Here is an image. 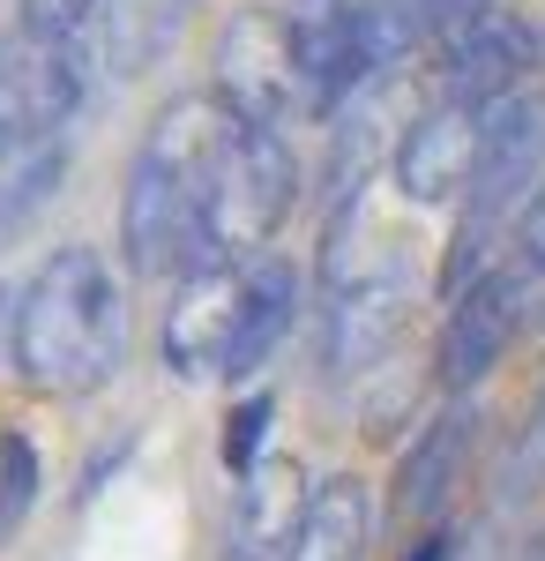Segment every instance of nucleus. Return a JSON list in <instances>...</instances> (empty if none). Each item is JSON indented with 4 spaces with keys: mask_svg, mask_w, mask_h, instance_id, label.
Instances as JSON below:
<instances>
[{
    "mask_svg": "<svg viewBox=\"0 0 545 561\" xmlns=\"http://www.w3.org/2000/svg\"><path fill=\"white\" fill-rule=\"evenodd\" d=\"M292 187V150L269 121L240 113L224 90L179 98L158 113V128L127 165V262L172 285L247 270L254 248L285 225Z\"/></svg>",
    "mask_w": 545,
    "mask_h": 561,
    "instance_id": "nucleus-1",
    "label": "nucleus"
},
{
    "mask_svg": "<svg viewBox=\"0 0 545 561\" xmlns=\"http://www.w3.org/2000/svg\"><path fill=\"white\" fill-rule=\"evenodd\" d=\"M127 352V307L97 248H60L15 300V375L45 397H90Z\"/></svg>",
    "mask_w": 545,
    "mask_h": 561,
    "instance_id": "nucleus-2",
    "label": "nucleus"
},
{
    "mask_svg": "<svg viewBox=\"0 0 545 561\" xmlns=\"http://www.w3.org/2000/svg\"><path fill=\"white\" fill-rule=\"evenodd\" d=\"M299 314V270L277 255H254L247 270H224L187 285L179 314L165 322V359L179 375H217V382H247L269 352L285 345Z\"/></svg>",
    "mask_w": 545,
    "mask_h": 561,
    "instance_id": "nucleus-3",
    "label": "nucleus"
},
{
    "mask_svg": "<svg viewBox=\"0 0 545 561\" xmlns=\"http://www.w3.org/2000/svg\"><path fill=\"white\" fill-rule=\"evenodd\" d=\"M322 285H329V314H322V359L336 375H367L381 352L404 337L411 314V270L404 262H367L351 248H322Z\"/></svg>",
    "mask_w": 545,
    "mask_h": 561,
    "instance_id": "nucleus-4",
    "label": "nucleus"
},
{
    "mask_svg": "<svg viewBox=\"0 0 545 561\" xmlns=\"http://www.w3.org/2000/svg\"><path fill=\"white\" fill-rule=\"evenodd\" d=\"M538 68V23L515 15V8H471L456 15L441 38H433V83H441V105H501L523 90V76Z\"/></svg>",
    "mask_w": 545,
    "mask_h": 561,
    "instance_id": "nucleus-5",
    "label": "nucleus"
},
{
    "mask_svg": "<svg viewBox=\"0 0 545 561\" xmlns=\"http://www.w3.org/2000/svg\"><path fill=\"white\" fill-rule=\"evenodd\" d=\"M285 53L299 76V113H336L351 90L374 76L359 0H285Z\"/></svg>",
    "mask_w": 545,
    "mask_h": 561,
    "instance_id": "nucleus-6",
    "label": "nucleus"
},
{
    "mask_svg": "<svg viewBox=\"0 0 545 561\" xmlns=\"http://www.w3.org/2000/svg\"><path fill=\"white\" fill-rule=\"evenodd\" d=\"M531 277L523 270H494V277H478L471 293H456L449 307V322H441V352H433V367H441V382L449 389H471L486 382L494 367H501V352L515 345V330H523V307H531Z\"/></svg>",
    "mask_w": 545,
    "mask_h": 561,
    "instance_id": "nucleus-7",
    "label": "nucleus"
},
{
    "mask_svg": "<svg viewBox=\"0 0 545 561\" xmlns=\"http://www.w3.org/2000/svg\"><path fill=\"white\" fill-rule=\"evenodd\" d=\"M471 173H478V113L433 98L396 142V187L411 203H463Z\"/></svg>",
    "mask_w": 545,
    "mask_h": 561,
    "instance_id": "nucleus-8",
    "label": "nucleus"
},
{
    "mask_svg": "<svg viewBox=\"0 0 545 561\" xmlns=\"http://www.w3.org/2000/svg\"><path fill=\"white\" fill-rule=\"evenodd\" d=\"M306 486L292 465H262L240 486V510H232V554L224 561H292V539L306 524Z\"/></svg>",
    "mask_w": 545,
    "mask_h": 561,
    "instance_id": "nucleus-9",
    "label": "nucleus"
},
{
    "mask_svg": "<svg viewBox=\"0 0 545 561\" xmlns=\"http://www.w3.org/2000/svg\"><path fill=\"white\" fill-rule=\"evenodd\" d=\"M471 404H449V412H433L426 434L404 449V465H396V517L404 524H426L449 494H456L463 479V457H471Z\"/></svg>",
    "mask_w": 545,
    "mask_h": 561,
    "instance_id": "nucleus-10",
    "label": "nucleus"
},
{
    "mask_svg": "<svg viewBox=\"0 0 545 561\" xmlns=\"http://www.w3.org/2000/svg\"><path fill=\"white\" fill-rule=\"evenodd\" d=\"M68 173V135L53 128H0V248L53 203Z\"/></svg>",
    "mask_w": 545,
    "mask_h": 561,
    "instance_id": "nucleus-11",
    "label": "nucleus"
},
{
    "mask_svg": "<svg viewBox=\"0 0 545 561\" xmlns=\"http://www.w3.org/2000/svg\"><path fill=\"white\" fill-rule=\"evenodd\" d=\"M367 531H374L367 486L351 472L322 479L314 502H306V524H299V539H292V561H367Z\"/></svg>",
    "mask_w": 545,
    "mask_h": 561,
    "instance_id": "nucleus-12",
    "label": "nucleus"
},
{
    "mask_svg": "<svg viewBox=\"0 0 545 561\" xmlns=\"http://www.w3.org/2000/svg\"><path fill=\"white\" fill-rule=\"evenodd\" d=\"M187 0H97V60L113 76H142L172 45Z\"/></svg>",
    "mask_w": 545,
    "mask_h": 561,
    "instance_id": "nucleus-13",
    "label": "nucleus"
},
{
    "mask_svg": "<svg viewBox=\"0 0 545 561\" xmlns=\"http://www.w3.org/2000/svg\"><path fill=\"white\" fill-rule=\"evenodd\" d=\"M538 486H545V382L531 389L523 420L508 427V449H501V465H494V502L515 510V502H531Z\"/></svg>",
    "mask_w": 545,
    "mask_h": 561,
    "instance_id": "nucleus-14",
    "label": "nucleus"
},
{
    "mask_svg": "<svg viewBox=\"0 0 545 561\" xmlns=\"http://www.w3.org/2000/svg\"><path fill=\"white\" fill-rule=\"evenodd\" d=\"M38 510V449L23 427H0V547Z\"/></svg>",
    "mask_w": 545,
    "mask_h": 561,
    "instance_id": "nucleus-15",
    "label": "nucleus"
},
{
    "mask_svg": "<svg viewBox=\"0 0 545 561\" xmlns=\"http://www.w3.org/2000/svg\"><path fill=\"white\" fill-rule=\"evenodd\" d=\"M269 420H277V404L269 397H247V404H232V420H224V465L247 479L262 472V442H269Z\"/></svg>",
    "mask_w": 545,
    "mask_h": 561,
    "instance_id": "nucleus-16",
    "label": "nucleus"
},
{
    "mask_svg": "<svg viewBox=\"0 0 545 561\" xmlns=\"http://www.w3.org/2000/svg\"><path fill=\"white\" fill-rule=\"evenodd\" d=\"M508 270H523L531 285L545 277V187L515 210V225H508Z\"/></svg>",
    "mask_w": 545,
    "mask_h": 561,
    "instance_id": "nucleus-17",
    "label": "nucleus"
},
{
    "mask_svg": "<svg viewBox=\"0 0 545 561\" xmlns=\"http://www.w3.org/2000/svg\"><path fill=\"white\" fill-rule=\"evenodd\" d=\"M411 561H456V539L449 531H426L419 547H411Z\"/></svg>",
    "mask_w": 545,
    "mask_h": 561,
    "instance_id": "nucleus-18",
    "label": "nucleus"
},
{
    "mask_svg": "<svg viewBox=\"0 0 545 561\" xmlns=\"http://www.w3.org/2000/svg\"><path fill=\"white\" fill-rule=\"evenodd\" d=\"M531 23H538V68H545V15H531Z\"/></svg>",
    "mask_w": 545,
    "mask_h": 561,
    "instance_id": "nucleus-19",
    "label": "nucleus"
}]
</instances>
